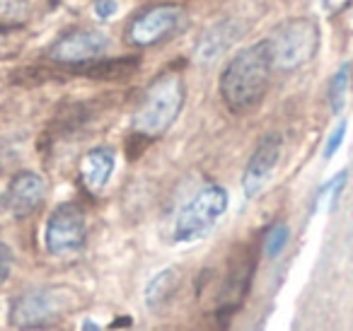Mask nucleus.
<instances>
[{
	"instance_id": "obj_2",
	"label": "nucleus",
	"mask_w": 353,
	"mask_h": 331,
	"mask_svg": "<svg viewBox=\"0 0 353 331\" xmlns=\"http://www.w3.org/2000/svg\"><path fill=\"white\" fill-rule=\"evenodd\" d=\"M187 88L179 73H165L145 90L141 107L133 117V131L143 138L162 136L176 121L184 107Z\"/></svg>"
},
{
	"instance_id": "obj_21",
	"label": "nucleus",
	"mask_w": 353,
	"mask_h": 331,
	"mask_svg": "<svg viewBox=\"0 0 353 331\" xmlns=\"http://www.w3.org/2000/svg\"><path fill=\"white\" fill-rule=\"evenodd\" d=\"M83 331H102V329H99V326L94 324L92 319H85V321H83Z\"/></svg>"
},
{
	"instance_id": "obj_14",
	"label": "nucleus",
	"mask_w": 353,
	"mask_h": 331,
	"mask_svg": "<svg viewBox=\"0 0 353 331\" xmlns=\"http://www.w3.org/2000/svg\"><path fill=\"white\" fill-rule=\"evenodd\" d=\"M348 80H351V66L343 63L341 68L336 70V75L332 78V85H329V107H332L334 114H339L343 109V102H346Z\"/></svg>"
},
{
	"instance_id": "obj_20",
	"label": "nucleus",
	"mask_w": 353,
	"mask_h": 331,
	"mask_svg": "<svg viewBox=\"0 0 353 331\" xmlns=\"http://www.w3.org/2000/svg\"><path fill=\"white\" fill-rule=\"evenodd\" d=\"M348 3H351V0H322L324 10H329V12H341Z\"/></svg>"
},
{
	"instance_id": "obj_12",
	"label": "nucleus",
	"mask_w": 353,
	"mask_h": 331,
	"mask_svg": "<svg viewBox=\"0 0 353 331\" xmlns=\"http://www.w3.org/2000/svg\"><path fill=\"white\" fill-rule=\"evenodd\" d=\"M240 22L235 20H223L216 22L211 30H206V34L199 39L196 44V59L199 61H213L216 56H221L223 51H228L235 39L240 37Z\"/></svg>"
},
{
	"instance_id": "obj_17",
	"label": "nucleus",
	"mask_w": 353,
	"mask_h": 331,
	"mask_svg": "<svg viewBox=\"0 0 353 331\" xmlns=\"http://www.w3.org/2000/svg\"><path fill=\"white\" fill-rule=\"evenodd\" d=\"M343 138H346V121H341L336 128L332 131V136H329V141H327V146H324V157H334V152L341 148V143H343Z\"/></svg>"
},
{
	"instance_id": "obj_9",
	"label": "nucleus",
	"mask_w": 353,
	"mask_h": 331,
	"mask_svg": "<svg viewBox=\"0 0 353 331\" xmlns=\"http://www.w3.org/2000/svg\"><path fill=\"white\" fill-rule=\"evenodd\" d=\"M279 160H281V136L269 133V136L261 138L256 150L252 152L250 162H247L245 177H242V189H245V194L250 199L269 184Z\"/></svg>"
},
{
	"instance_id": "obj_6",
	"label": "nucleus",
	"mask_w": 353,
	"mask_h": 331,
	"mask_svg": "<svg viewBox=\"0 0 353 331\" xmlns=\"http://www.w3.org/2000/svg\"><path fill=\"white\" fill-rule=\"evenodd\" d=\"M65 302L59 290L51 288H32L12 300L10 324L17 329H39L56 321L63 312Z\"/></svg>"
},
{
	"instance_id": "obj_18",
	"label": "nucleus",
	"mask_w": 353,
	"mask_h": 331,
	"mask_svg": "<svg viewBox=\"0 0 353 331\" xmlns=\"http://www.w3.org/2000/svg\"><path fill=\"white\" fill-rule=\"evenodd\" d=\"M119 10V3L117 0H97L94 3V15L99 17V20H109V17H114Z\"/></svg>"
},
{
	"instance_id": "obj_1",
	"label": "nucleus",
	"mask_w": 353,
	"mask_h": 331,
	"mask_svg": "<svg viewBox=\"0 0 353 331\" xmlns=\"http://www.w3.org/2000/svg\"><path fill=\"white\" fill-rule=\"evenodd\" d=\"M271 59L266 41L247 46L230 59L221 75V97L232 114H245L264 99L271 83Z\"/></svg>"
},
{
	"instance_id": "obj_13",
	"label": "nucleus",
	"mask_w": 353,
	"mask_h": 331,
	"mask_svg": "<svg viewBox=\"0 0 353 331\" xmlns=\"http://www.w3.org/2000/svg\"><path fill=\"white\" fill-rule=\"evenodd\" d=\"M179 288V271L176 268H165V271L155 273L145 285V305L148 310H160L162 305L172 300V295Z\"/></svg>"
},
{
	"instance_id": "obj_7",
	"label": "nucleus",
	"mask_w": 353,
	"mask_h": 331,
	"mask_svg": "<svg viewBox=\"0 0 353 331\" xmlns=\"http://www.w3.org/2000/svg\"><path fill=\"white\" fill-rule=\"evenodd\" d=\"M184 10L176 6H155L138 15L128 27V39L136 46H152L167 34L176 30V25L182 22Z\"/></svg>"
},
{
	"instance_id": "obj_5",
	"label": "nucleus",
	"mask_w": 353,
	"mask_h": 331,
	"mask_svg": "<svg viewBox=\"0 0 353 331\" xmlns=\"http://www.w3.org/2000/svg\"><path fill=\"white\" fill-rule=\"evenodd\" d=\"M85 237H88L85 213L75 203H61L46 223L44 242L49 254L68 257V254L80 252L85 247Z\"/></svg>"
},
{
	"instance_id": "obj_16",
	"label": "nucleus",
	"mask_w": 353,
	"mask_h": 331,
	"mask_svg": "<svg viewBox=\"0 0 353 331\" xmlns=\"http://www.w3.org/2000/svg\"><path fill=\"white\" fill-rule=\"evenodd\" d=\"M27 17V0H0V22L15 25Z\"/></svg>"
},
{
	"instance_id": "obj_19",
	"label": "nucleus",
	"mask_w": 353,
	"mask_h": 331,
	"mask_svg": "<svg viewBox=\"0 0 353 331\" xmlns=\"http://www.w3.org/2000/svg\"><path fill=\"white\" fill-rule=\"evenodd\" d=\"M10 263H12L10 249H8L6 244H0V283L6 281L8 273H10Z\"/></svg>"
},
{
	"instance_id": "obj_10",
	"label": "nucleus",
	"mask_w": 353,
	"mask_h": 331,
	"mask_svg": "<svg viewBox=\"0 0 353 331\" xmlns=\"http://www.w3.org/2000/svg\"><path fill=\"white\" fill-rule=\"evenodd\" d=\"M46 199V181L37 172H22L10 181L6 191V208L15 218L32 215Z\"/></svg>"
},
{
	"instance_id": "obj_15",
	"label": "nucleus",
	"mask_w": 353,
	"mask_h": 331,
	"mask_svg": "<svg viewBox=\"0 0 353 331\" xmlns=\"http://www.w3.org/2000/svg\"><path fill=\"white\" fill-rule=\"evenodd\" d=\"M288 239H290L288 225H285V223H274L264 234V254L269 259H276L285 249Z\"/></svg>"
},
{
	"instance_id": "obj_3",
	"label": "nucleus",
	"mask_w": 353,
	"mask_h": 331,
	"mask_svg": "<svg viewBox=\"0 0 353 331\" xmlns=\"http://www.w3.org/2000/svg\"><path fill=\"white\" fill-rule=\"evenodd\" d=\"M271 66L279 70H295L314 59L319 49V27L310 17L285 20L266 39Z\"/></svg>"
},
{
	"instance_id": "obj_4",
	"label": "nucleus",
	"mask_w": 353,
	"mask_h": 331,
	"mask_svg": "<svg viewBox=\"0 0 353 331\" xmlns=\"http://www.w3.org/2000/svg\"><path fill=\"white\" fill-rule=\"evenodd\" d=\"M228 191L221 184H208L179 210L174 223V242L189 244L206 237L213 225L223 218L228 210Z\"/></svg>"
},
{
	"instance_id": "obj_11",
	"label": "nucleus",
	"mask_w": 353,
	"mask_h": 331,
	"mask_svg": "<svg viewBox=\"0 0 353 331\" xmlns=\"http://www.w3.org/2000/svg\"><path fill=\"white\" fill-rule=\"evenodd\" d=\"M114 167H117V155L109 148H94L80 162V177H83V184L90 191H102L109 184L114 174Z\"/></svg>"
},
{
	"instance_id": "obj_8",
	"label": "nucleus",
	"mask_w": 353,
	"mask_h": 331,
	"mask_svg": "<svg viewBox=\"0 0 353 331\" xmlns=\"http://www.w3.org/2000/svg\"><path fill=\"white\" fill-rule=\"evenodd\" d=\"M109 49V39L99 32H70L63 34L49 49V56L59 63H88L94 61Z\"/></svg>"
}]
</instances>
